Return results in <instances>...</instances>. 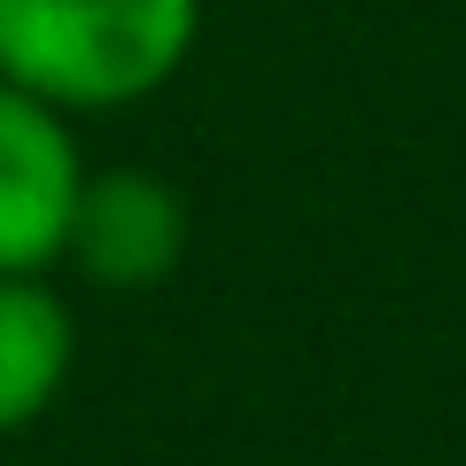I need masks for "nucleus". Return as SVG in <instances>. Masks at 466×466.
I'll return each mask as SVG.
<instances>
[{
	"label": "nucleus",
	"mask_w": 466,
	"mask_h": 466,
	"mask_svg": "<svg viewBox=\"0 0 466 466\" xmlns=\"http://www.w3.org/2000/svg\"><path fill=\"white\" fill-rule=\"evenodd\" d=\"M195 39L202 0H0V78L63 116L148 101Z\"/></svg>",
	"instance_id": "obj_1"
},
{
	"label": "nucleus",
	"mask_w": 466,
	"mask_h": 466,
	"mask_svg": "<svg viewBox=\"0 0 466 466\" xmlns=\"http://www.w3.org/2000/svg\"><path fill=\"white\" fill-rule=\"evenodd\" d=\"M78 187L86 164L70 140V116L0 78V272L63 265Z\"/></svg>",
	"instance_id": "obj_2"
},
{
	"label": "nucleus",
	"mask_w": 466,
	"mask_h": 466,
	"mask_svg": "<svg viewBox=\"0 0 466 466\" xmlns=\"http://www.w3.org/2000/svg\"><path fill=\"white\" fill-rule=\"evenodd\" d=\"M78 366V319L47 272H0V435L55 412Z\"/></svg>",
	"instance_id": "obj_4"
},
{
	"label": "nucleus",
	"mask_w": 466,
	"mask_h": 466,
	"mask_svg": "<svg viewBox=\"0 0 466 466\" xmlns=\"http://www.w3.org/2000/svg\"><path fill=\"white\" fill-rule=\"evenodd\" d=\"M187 257V202L156 171H86L70 210L63 265H78L94 288H156Z\"/></svg>",
	"instance_id": "obj_3"
}]
</instances>
